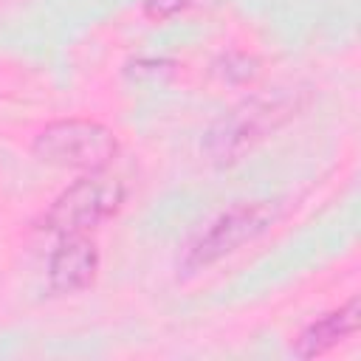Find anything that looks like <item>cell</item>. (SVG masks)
Here are the masks:
<instances>
[{"mask_svg": "<svg viewBox=\"0 0 361 361\" xmlns=\"http://www.w3.org/2000/svg\"><path fill=\"white\" fill-rule=\"evenodd\" d=\"M124 200H127V186L118 178L107 175L104 169L85 172L54 197V203L42 217V228L56 237L87 234L90 228L116 217Z\"/></svg>", "mask_w": 361, "mask_h": 361, "instance_id": "obj_4", "label": "cell"}, {"mask_svg": "<svg viewBox=\"0 0 361 361\" xmlns=\"http://www.w3.org/2000/svg\"><path fill=\"white\" fill-rule=\"evenodd\" d=\"M296 110V99L279 96H251L226 110L206 133L203 152L217 166L237 164L245 152H251L268 133L282 127Z\"/></svg>", "mask_w": 361, "mask_h": 361, "instance_id": "obj_1", "label": "cell"}, {"mask_svg": "<svg viewBox=\"0 0 361 361\" xmlns=\"http://www.w3.org/2000/svg\"><path fill=\"white\" fill-rule=\"evenodd\" d=\"M276 220V209L265 200H251V203H237L226 212H220L206 228H200L186 245L178 259V271L183 276L197 274L217 259L234 254L245 243H254L262 237Z\"/></svg>", "mask_w": 361, "mask_h": 361, "instance_id": "obj_3", "label": "cell"}, {"mask_svg": "<svg viewBox=\"0 0 361 361\" xmlns=\"http://www.w3.org/2000/svg\"><path fill=\"white\" fill-rule=\"evenodd\" d=\"M361 327V305L358 296L347 299L341 307L313 319L307 327H302V333L293 341V355L299 358H319L324 353H330L333 347H338L341 341L353 338Z\"/></svg>", "mask_w": 361, "mask_h": 361, "instance_id": "obj_6", "label": "cell"}, {"mask_svg": "<svg viewBox=\"0 0 361 361\" xmlns=\"http://www.w3.org/2000/svg\"><path fill=\"white\" fill-rule=\"evenodd\" d=\"M186 6H189V0H144L141 3V11L149 20H169L178 11H183Z\"/></svg>", "mask_w": 361, "mask_h": 361, "instance_id": "obj_7", "label": "cell"}, {"mask_svg": "<svg viewBox=\"0 0 361 361\" xmlns=\"http://www.w3.org/2000/svg\"><path fill=\"white\" fill-rule=\"evenodd\" d=\"M31 152L56 169L99 172L118 155L116 133L93 118H59L45 124L31 144Z\"/></svg>", "mask_w": 361, "mask_h": 361, "instance_id": "obj_2", "label": "cell"}, {"mask_svg": "<svg viewBox=\"0 0 361 361\" xmlns=\"http://www.w3.org/2000/svg\"><path fill=\"white\" fill-rule=\"evenodd\" d=\"M99 248L87 234H62L48 257V285L54 293H79L93 285L99 271Z\"/></svg>", "mask_w": 361, "mask_h": 361, "instance_id": "obj_5", "label": "cell"}]
</instances>
